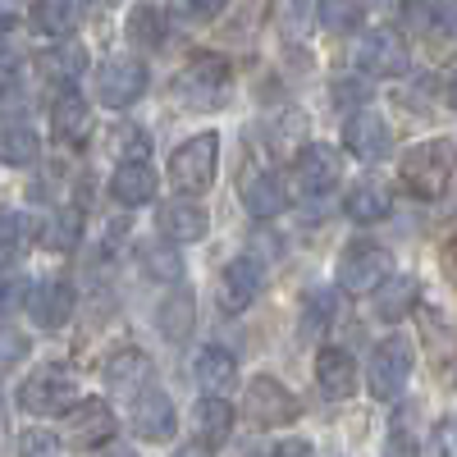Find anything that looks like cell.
I'll return each mask as SVG.
<instances>
[{
    "label": "cell",
    "mask_w": 457,
    "mask_h": 457,
    "mask_svg": "<svg viewBox=\"0 0 457 457\" xmlns=\"http://www.w3.org/2000/svg\"><path fill=\"white\" fill-rule=\"evenodd\" d=\"M453 170H457V146L444 142V137L407 146V156L398 161V179L416 197H439L448 187V179H453Z\"/></svg>",
    "instance_id": "6da1fadb"
},
{
    "label": "cell",
    "mask_w": 457,
    "mask_h": 457,
    "mask_svg": "<svg viewBox=\"0 0 457 457\" xmlns=\"http://www.w3.org/2000/svg\"><path fill=\"white\" fill-rule=\"evenodd\" d=\"M215 165H220V137L215 133H197L187 137L174 156H170V183L183 197H202L215 183Z\"/></svg>",
    "instance_id": "7a4b0ae2"
},
{
    "label": "cell",
    "mask_w": 457,
    "mask_h": 457,
    "mask_svg": "<svg viewBox=\"0 0 457 457\" xmlns=\"http://www.w3.org/2000/svg\"><path fill=\"white\" fill-rule=\"evenodd\" d=\"M73 403H79V379L64 366H42L19 385V407L32 416H64Z\"/></svg>",
    "instance_id": "3957f363"
},
{
    "label": "cell",
    "mask_w": 457,
    "mask_h": 457,
    "mask_svg": "<svg viewBox=\"0 0 457 457\" xmlns=\"http://www.w3.org/2000/svg\"><path fill=\"white\" fill-rule=\"evenodd\" d=\"M416 329H421V343H426V361L435 370V379L444 389H457V329L435 312V307H421L416 302Z\"/></svg>",
    "instance_id": "277c9868"
},
{
    "label": "cell",
    "mask_w": 457,
    "mask_h": 457,
    "mask_svg": "<svg viewBox=\"0 0 457 457\" xmlns=\"http://www.w3.org/2000/svg\"><path fill=\"white\" fill-rule=\"evenodd\" d=\"M224 87H228V64H224L220 55H197V60L174 79V101L197 105V110H211V105H220Z\"/></svg>",
    "instance_id": "5b68a950"
},
{
    "label": "cell",
    "mask_w": 457,
    "mask_h": 457,
    "mask_svg": "<svg viewBox=\"0 0 457 457\" xmlns=\"http://www.w3.org/2000/svg\"><path fill=\"white\" fill-rule=\"evenodd\" d=\"M407 42L394 32V28H370L357 51H353V64L361 73H370V79H398V73H407Z\"/></svg>",
    "instance_id": "8992f818"
},
{
    "label": "cell",
    "mask_w": 457,
    "mask_h": 457,
    "mask_svg": "<svg viewBox=\"0 0 457 457\" xmlns=\"http://www.w3.org/2000/svg\"><path fill=\"white\" fill-rule=\"evenodd\" d=\"M389 270H394V256H389L385 247L357 243V247L343 252V261H338V288L366 297V293H375L379 284L389 279Z\"/></svg>",
    "instance_id": "52a82bcc"
},
{
    "label": "cell",
    "mask_w": 457,
    "mask_h": 457,
    "mask_svg": "<svg viewBox=\"0 0 457 457\" xmlns=\"http://www.w3.org/2000/svg\"><path fill=\"white\" fill-rule=\"evenodd\" d=\"M142 92H146V64H142V60L114 55V60L101 64V73H96V96H101V105L129 110Z\"/></svg>",
    "instance_id": "ba28073f"
},
{
    "label": "cell",
    "mask_w": 457,
    "mask_h": 457,
    "mask_svg": "<svg viewBox=\"0 0 457 457\" xmlns=\"http://www.w3.org/2000/svg\"><path fill=\"white\" fill-rule=\"evenodd\" d=\"M407 375H411V343L394 334L370 353V394L385 398V403L398 398L407 389Z\"/></svg>",
    "instance_id": "9c48e42d"
},
{
    "label": "cell",
    "mask_w": 457,
    "mask_h": 457,
    "mask_svg": "<svg viewBox=\"0 0 457 457\" xmlns=\"http://www.w3.org/2000/svg\"><path fill=\"white\" fill-rule=\"evenodd\" d=\"M243 407H247V416L256 426H288V421H297V398L279 385V379H270V375H256L252 385H247V394H243Z\"/></svg>",
    "instance_id": "30bf717a"
},
{
    "label": "cell",
    "mask_w": 457,
    "mask_h": 457,
    "mask_svg": "<svg viewBox=\"0 0 457 457\" xmlns=\"http://www.w3.org/2000/svg\"><path fill=\"white\" fill-rule=\"evenodd\" d=\"M64 416H69V421H64V439H69V448H101V444L114 439V411H110L101 398L73 403Z\"/></svg>",
    "instance_id": "8fae6325"
},
{
    "label": "cell",
    "mask_w": 457,
    "mask_h": 457,
    "mask_svg": "<svg viewBox=\"0 0 457 457\" xmlns=\"http://www.w3.org/2000/svg\"><path fill=\"white\" fill-rule=\"evenodd\" d=\"M343 146H348L357 161H385L389 151H394V133L385 124V114L357 110L353 120H348V129H343Z\"/></svg>",
    "instance_id": "7c38bea8"
},
{
    "label": "cell",
    "mask_w": 457,
    "mask_h": 457,
    "mask_svg": "<svg viewBox=\"0 0 457 457\" xmlns=\"http://www.w3.org/2000/svg\"><path fill=\"white\" fill-rule=\"evenodd\" d=\"M174 426H179L174 403L161 389H142L137 407H133V435L146 444H165V439H174Z\"/></svg>",
    "instance_id": "4fadbf2b"
},
{
    "label": "cell",
    "mask_w": 457,
    "mask_h": 457,
    "mask_svg": "<svg viewBox=\"0 0 457 457\" xmlns=\"http://www.w3.org/2000/svg\"><path fill=\"white\" fill-rule=\"evenodd\" d=\"M293 183L302 187V193H329V187L338 183V156H334V146L325 142H312V146H302L297 151V161H293Z\"/></svg>",
    "instance_id": "5bb4252c"
},
{
    "label": "cell",
    "mask_w": 457,
    "mask_h": 457,
    "mask_svg": "<svg viewBox=\"0 0 457 457\" xmlns=\"http://www.w3.org/2000/svg\"><path fill=\"white\" fill-rule=\"evenodd\" d=\"M23 302H28L32 325H42V329H64L69 316H73V288L64 279H46V284L28 288Z\"/></svg>",
    "instance_id": "9a60e30c"
},
{
    "label": "cell",
    "mask_w": 457,
    "mask_h": 457,
    "mask_svg": "<svg viewBox=\"0 0 457 457\" xmlns=\"http://www.w3.org/2000/svg\"><path fill=\"white\" fill-rule=\"evenodd\" d=\"M261 265L252 261V256H238V261H228L224 265V279H220V312H228V316H238V312H247L252 307V297L261 293Z\"/></svg>",
    "instance_id": "2e32d148"
},
{
    "label": "cell",
    "mask_w": 457,
    "mask_h": 457,
    "mask_svg": "<svg viewBox=\"0 0 457 457\" xmlns=\"http://www.w3.org/2000/svg\"><path fill=\"white\" fill-rule=\"evenodd\" d=\"M243 206H247V215H256V220H275L284 206H288V187H284V179L275 174V170H252V174H243Z\"/></svg>",
    "instance_id": "e0dca14e"
},
{
    "label": "cell",
    "mask_w": 457,
    "mask_h": 457,
    "mask_svg": "<svg viewBox=\"0 0 457 457\" xmlns=\"http://www.w3.org/2000/svg\"><path fill=\"white\" fill-rule=\"evenodd\" d=\"M206 228H211V215H206L197 202L179 197V202H165V206H161V234H165L170 243H202Z\"/></svg>",
    "instance_id": "ac0fdd59"
},
{
    "label": "cell",
    "mask_w": 457,
    "mask_h": 457,
    "mask_svg": "<svg viewBox=\"0 0 457 457\" xmlns=\"http://www.w3.org/2000/svg\"><path fill=\"white\" fill-rule=\"evenodd\" d=\"M51 133L60 137V142H83L87 133H92V105L73 92V87H64L60 96H55V105H51Z\"/></svg>",
    "instance_id": "d6986e66"
},
{
    "label": "cell",
    "mask_w": 457,
    "mask_h": 457,
    "mask_svg": "<svg viewBox=\"0 0 457 457\" xmlns=\"http://www.w3.org/2000/svg\"><path fill=\"white\" fill-rule=\"evenodd\" d=\"M316 385L329 394V398H353L361 375H357V361L343 353V348H320L316 357Z\"/></svg>",
    "instance_id": "ffe728a7"
},
{
    "label": "cell",
    "mask_w": 457,
    "mask_h": 457,
    "mask_svg": "<svg viewBox=\"0 0 457 457\" xmlns=\"http://www.w3.org/2000/svg\"><path fill=\"white\" fill-rule=\"evenodd\" d=\"M105 385L114 389V398H137L151 385V361L146 353L129 348V353H114V361L105 366Z\"/></svg>",
    "instance_id": "44dd1931"
},
{
    "label": "cell",
    "mask_w": 457,
    "mask_h": 457,
    "mask_svg": "<svg viewBox=\"0 0 457 457\" xmlns=\"http://www.w3.org/2000/svg\"><path fill=\"white\" fill-rule=\"evenodd\" d=\"M156 170H151L146 161H124L120 170H114L110 179V193L114 202H124V206H146L151 197H156Z\"/></svg>",
    "instance_id": "7402d4cb"
},
{
    "label": "cell",
    "mask_w": 457,
    "mask_h": 457,
    "mask_svg": "<svg viewBox=\"0 0 457 457\" xmlns=\"http://www.w3.org/2000/svg\"><path fill=\"white\" fill-rule=\"evenodd\" d=\"M193 426H197V439H202L206 448L224 444L228 430H234V407H228V398H224V394H206V398L197 403V411H193Z\"/></svg>",
    "instance_id": "603a6c76"
},
{
    "label": "cell",
    "mask_w": 457,
    "mask_h": 457,
    "mask_svg": "<svg viewBox=\"0 0 457 457\" xmlns=\"http://www.w3.org/2000/svg\"><path fill=\"white\" fill-rule=\"evenodd\" d=\"M416 297H421V284H416V279H385V284H379L375 288V316L379 320H403L411 307H416Z\"/></svg>",
    "instance_id": "cb8c5ba5"
},
{
    "label": "cell",
    "mask_w": 457,
    "mask_h": 457,
    "mask_svg": "<svg viewBox=\"0 0 457 457\" xmlns=\"http://www.w3.org/2000/svg\"><path fill=\"white\" fill-rule=\"evenodd\" d=\"M389 193L379 183H357V187H348V197H343V211H348V220H357V224H375V220H385L389 215Z\"/></svg>",
    "instance_id": "d4e9b609"
},
{
    "label": "cell",
    "mask_w": 457,
    "mask_h": 457,
    "mask_svg": "<svg viewBox=\"0 0 457 457\" xmlns=\"http://www.w3.org/2000/svg\"><path fill=\"white\" fill-rule=\"evenodd\" d=\"M238 379V361L234 353H224V348H206L197 357V385L206 394H228V385Z\"/></svg>",
    "instance_id": "484cf974"
},
{
    "label": "cell",
    "mask_w": 457,
    "mask_h": 457,
    "mask_svg": "<svg viewBox=\"0 0 457 457\" xmlns=\"http://www.w3.org/2000/svg\"><path fill=\"white\" fill-rule=\"evenodd\" d=\"M42 69H46V79L51 83H79L83 79V69H87V51L79 46V42H60L55 51H46L42 55Z\"/></svg>",
    "instance_id": "4316f807"
},
{
    "label": "cell",
    "mask_w": 457,
    "mask_h": 457,
    "mask_svg": "<svg viewBox=\"0 0 457 457\" xmlns=\"http://www.w3.org/2000/svg\"><path fill=\"white\" fill-rule=\"evenodd\" d=\"M79 238H83V215L79 211H60L37 228V243H42L46 252H73Z\"/></svg>",
    "instance_id": "83f0119b"
},
{
    "label": "cell",
    "mask_w": 457,
    "mask_h": 457,
    "mask_svg": "<svg viewBox=\"0 0 457 457\" xmlns=\"http://www.w3.org/2000/svg\"><path fill=\"white\" fill-rule=\"evenodd\" d=\"M32 23L46 37H69L73 28H79V5H73V0H37Z\"/></svg>",
    "instance_id": "f1b7e54d"
},
{
    "label": "cell",
    "mask_w": 457,
    "mask_h": 457,
    "mask_svg": "<svg viewBox=\"0 0 457 457\" xmlns=\"http://www.w3.org/2000/svg\"><path fill=\"white\" fill-rule=\"evenodd\" d=\"M156 320H161V334H165L170 343H183L187 329H193V293H183V288L170 293V297L161 302Z\"/></svg>",
    "instance_id": "f546056e"
},
{
    "label": "cell",
    "mask_w": 457,
    "mask_h": 457,
    "mask_svg": "<svg viewBox=\"0 0 457 457\" xmlns=\"http://www.w3.org/2000/svg\"><path fill=\"white\" fill-rule=\"evenodd\" d=\"M129 42L142 46V51L165 46V14H161L156 5H137V10L129 14Z\"/></svg>",
    "instance_id": "4dcf8cb0"
},
{
    "label": "cell",
    "mask_w": 457,
    "mask_h": 457,
    "mask_svg": "<svg viewBox=\"0 0 457 457\" xmlns=\"http://www.w3.org/2000/svg\"><path fill=\"white\" fill-rule=\"evenodd\" d=\"M137 261H142V270L151 279H161V284H179L183 279V261H179V252L170 243H142Z\"/></svg>",
    "instance_id": "1f68e13d"
},
{
    "label": "cell",
    "mask_w": 457,
    "mask_h": 457,
    "mask_svg": "<svg viewBox=\"0 0 457 457\" xmlns=\"http://www.w3.org/2000/svg\"><path fill=\"white\" fill-rule=\"evenodd\" d=\"M430 42H435V55H453L457 51V0H435Z\"/></svg>",
    "instance_id": "d6a6232c"
},
{
    "label": "cell",
    "mask_w": 457,
    "mask_h": 457,
    "mask_svg": "<svg viewBox=\"0 0 457 457\" xmlns=\"http://www.w3.org/2000/svg\"><path fill=\"white\" fill-rule=\"evenodd\" d=\"M37 151H42V142H37L32 129H5L0 133V161L5 165H32Z\"/></svg>",
    "instance_id": "836d02e7"
},
{
    "label": "cell",
    "mask_w": 457,
    "mask_h": 457,
    "mask_svg": "<svg viewBox=\"0 0 457 457\" xmlns=\"http://www.w3.org/2000/svg\"><path fill=\"white\" fill-rule=\"evenodd\" d=\"M361 19H366L361 0H320V23L329 32H357Z\"/></svg>",
    "instance_id": "e575fe53"
},
{
    "label": "cell",
    "mask_w": 457,
    "mask_h": 457,
    "mask_svg": "<svg viewBox=\"0 0 457 457\" xmlns=\"http://www.w3.org/2000/svg\"><path fill=\"white\" fill-rule=\"evenodd\" d=\"M32 243H37V224L23 211H5V215H0V247H5V252H23Z\"/></svg>",
    "instance_id": "d590c367"
},
{
    "label": "cell",
    "mask_w": 457,
    "mask_h": 457,
    "mask_svg": "<svg viewBox=\"0 0 457 457\" xmlns=\"http://www.w3.org/2000/svg\"><path fill=\"white\" fill-rule=\"evenodd\" d=\"M110 151H120L124 161H142L146 151H151V137L137 129V124H129V120H120L110 129Z\"/></svg>",
    "instance_id": "8d00e7d4"
},
{
    "label": "cell",
    "mask_w": 457,
    "mask_h": 457,
    "mask_svg": "<svg viewBox=\"0 0 457 457\" xmlns=\"http://www.w3.org/2000/svg\"><path fill=\"white\" fill-rule=\"evenodd\" d=\"M23 297H28V279L23 270H14V265H0V316H10L23 307Z\"/></svg>",
    "instance_id": "74e56055"
},
{
    "label": "cell",
    "mask_w": 457,
    "mask_h": 457,
    "mask_svg": "<svg viewBox=\"0 0 457 457\" xmlns=\"http://www.w3.org/2000/svg\"><path fill=\"white\" fill-rule=\"evenodd\" d=\"M19 457H60V439L46 430H28L19 439Z\"/></svg>",
    "instance_id": "f35d334b"
},
{
    "label": "cell",
    "mask_w": 457,
    "mask_h": 457,
    "mask_svg": "<svg viewBox=\"0 0 457 457\" xmlns=\"http://www.w3.org/2000/svg\"><path fill=\"white\" fill-rule=\"evenodd\" d=\"M28 357V338L14 334V329H0V370H10Z\"/></svg>",
    "instance_id": "ab89813d"
},
{
    "label": "cell",
    "mask_w": 457,
    "mask_h": 457,
    "mask_svg": "<svg viewBox=\"0 0 457 457\" xmlns=\"http://www.w3.org/2000/svg\"><path fill=\"white\" fill-rule=\"evenodd\" d=\"M430 448H435V457H457V416H444V421L435 426Z\"/></svg>",
    "instance_id": "60d3db41"
},
{
    "label": "cell",
    "mask_w": 457,
    "mask_h": 457,
    "mask_svg": "<svg viewBox=\"0 0 457 457\" xmlns=\"http://www.w3.org/2000/svg\"><path fill=\"white\" fill-rule=\"evenodd\" d=\"M334 312H338V302H334V293L316 288V293L307 297V320H312V325H325V320H329Z\"/></svg>",
    "instance_id": "b9f144b4"
},
{
    "label": "cell",
    "mask_w": 457,
    "mask_h": 457,
    "mask_svg": "<svg viewBox=\"0 0 457 457\" xmlns=\"http://www.w3.org/2000/svg\"><path fill=\"white\" fill-rule=\"evenodd\" d=\"M174 5H179V14L187 23H202V19H211L220 10V0H174Z\"/></svg>",
    "instance_id": "7bdbcfd3"
},
{
    "label": "cell",
    "mask_w": 457,
    "mask_h": 457,
    "mask_svg": "<svg viewBox=\"0 0 457 457\" xmlns=\"http://www.w3.org/2000/svg\"><path fill=\"white\" fill-rule=\"evenodd\" d=\"M385 457H416V444H411V435L394 430V435H389V444H385Z\"/></svg>",
    "instance_id": "ee69618b"
},
{
    "label": "cell",
    "mask_w": 457,
    "mask_h": 457,
    "mask_svg": "<svg viewBox=\"0 0 457 457\" xmlns=\"http://www.w3.org/2000/svg\"><path fill=\"white\" fill-rule=\"evenodd\" d=\"M275 457H312V444H307V439H284V444L275 448Z\"/></svg>",
    "instance_id": "f6af8a7d"
},
{
    "label": "cell",
    "mask_w": 457,
    "mask_h": 457,
    "mask_svg": "<svg viewBox=\"0 0 457 457\" xmlns=\"http://www.w3.org/2000/svg\"><path fill=\"white\" fill-rule=\"evenodd\" d=\"M444 275H448V279L457 284V234H453V238L444 243Z\"/></svg>",
    "instance_id": "bcb514c9"
},
{
    "label": "cell",
    "mask_w": 457,
    "mask_h": 457,
    "mask_svg": "<svg viewBox=\"0 0 457 457\" xmlns=\"http://www.w3.org/2000/svg\"><path fill=\"white\" fill-rule=\"evenodd\" d=\"M174 457H211V448L206 444H193V448H179Z\"/></svg>",
    "instance_id": "7dc6e473"
},
{
    "label": "cell",
    "mask_w": 457,
    "mask_h": 457,
    "mask_svg": "<svg viewBox=\"0 0 457 457\" xmlns=\"http://www.w3.org/2000/svg\"><path fill=\"white\" fill-rule=\"evenodd\" d=\"M444 96H448V105L457 110V73H453V79H448V87H444Z\"/></svg>",
    "instance_id": "c3c4849f"
},
{
    "label": "cell",
    "mask_w": 457,
    "mask_h": 457,
    "mask_svg": "<svg viewBox=\"0 0 457 457\" xmlns=\"http://www.w3.org/2000/svg\"><path fill=\"white\" fill-rule=\"evenodd\" d=\"M96 5H120V0H96Z\"/></svg>",
    "instance_id": "681fc988"
},
{
    "label": "cell",
    "mask_w": 457,
    "mask_h": 457,
    "mask_svg": "<svg viewBox=\"0 0 457 457\" xmlns=\"http://www.w3.org/2000/svg\"><path fill=\"white\" fill-rule=\"evenodd\" d=\"M120 457H129V453H120Z\"/></svg>",
    "instance_id": "f907efd6"
}]
</instances>
